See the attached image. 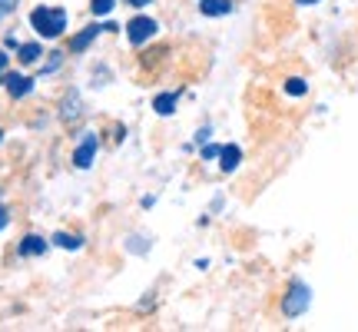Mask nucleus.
<instances>
[{"instance_id":"obj_23","label":"nucleus","mask_w":358,"mask_h":332,"mask_svg":"<svg viewBox=\"0 0 358 332\" xmlns=\"http://www.w3.org/2000/svg\"><path fill=\"white\" fill-rule=\"evenodd\" d=\"M153 0H129V7H150Z\"/></svg>"},{"instance_id":"obj_5","label":"nucleus","mask_w":358,"mask_h":332,"mask_svg":"<svg viewBox=\"0 0 358 332\" xmlns=\"http://www.w3.org/2000/svg\"><path fill=\"white\" fill-rule=\"evenodd\" d=\"M103 30H116V27H113V24H90V27H83V30L77 34V37L70 40V50H73V53L90 50V43H93V40L100 37Z\"/></svg>"},{"instance_id":"obj_4","label":"nucleus","mask_w":358,"mask_h":332,"mask_svg":"<svg viewBox=\"0 0 358 332\" xmlns=\"http://www.w3.org/2000/svg\"><path fill=\"white\" fill-rule=\"evenodd\" d=\"M96 150H100V137H96V133H83L80 146L73 150V166H80V170H90V166H93V156H96Z\"/></svg>"},{"instance_id":"obj_21","label":"nucleus","mask_w":358,"mask_h":332,"mask_svg":"<svg viewBox=\"0 0 358 332\" xmlns=\"http://www.w3.org/2000/svg\"><path fill=\"white\" fill-rule=\"evenodd\" d=\"M7 223H10V213H7V209L0 206V230H7Z\"/></svg>"},{"instance_id":"obj_18","label":"nucleus","mask_w":358,"mask_h":332,"mask_svg":"<svg viewBox=\"0 0 358 332\" xmlns=\"http://www.w3.org/2000/svg\"><path fill=\"white\" fill-rule=\"evenodd\" d=\"M60 64H64V53H50V64H43V74H53Z\"/></svg>"},{"instance_id":"obj_13","label":"nucleus","mask_w":358,"mask_h":332,"mask_svg":"<svg viewBox=\"0 0 358 332\" xmlns=\"http://www.w3.org/2000/svg\"><path fill=\"white\" fill-rule=\"evenodd\" d=\"M53 243L60 246V249H80V246H83V236H77V233H73V236H70V233H57Z\"/></svg>"},{"instance_id":"obj_7","label":"nucleus","mask_w":358,"mask_h":332,"mask_svg":"<svg viewBox=\"0 0 358 332\" xmlns=\"http://www.w3.org/2000/svg\"><path fill=\"white\" fill-rule=\"evenodd\" d=\"M239 163H243V150H239L236 143H226L222 153H219V170H222V173H236Z\"/></svg>"},{"instance_id":"obj_17","label":"nucleus","mask_w":358,"mask_h":332,"mask_svg":"<svg viewBox=\"0 0 358 332\" xmlns=\"http://www.w3.org/2000/svg\"><path fill=\"white\" fill-rule=\"evenodd\" d=\"M219 153H222L219 143H203V160H219Z\"/></svg>"},{"instance_id":"obj_20","label":"nucleus","mask_w":358,"mask_h":332,"mask_svg":"<svg viewBox=\"0 0 358 332\" xmlns=\"http://www.w3.org/2000/svg\"><path fill=\"white\" fill-rule=\"evenodd\" d=\"M17 4H20V0H0V17H3V13H10Z\"/></svg>"},{"instance_id":"obj_14","label":"nucleus","mask_w":358,"mask_h":332,"mask_svg":"<svg viewBox=\"0 0 358 332\" xmlns=\"http://www.w3.org/2000/svg\"><path fill=\"white\" fill-rule=\"evenodd\" d=\"M285 93H289V97H306L308 83L302 77H289V80H285Z\"/></svg>"},{"instance_id":"obj_10","label":"nucleus","mask_w":358,"mask_h":332,"mask_svg":"<svg viewBox=\"0 0 358 332\" xmlns=\"http://www.w3.org/2000/svg\"><path fill=\"white\" fill-rule=\"evenodd\" d=\"M7 90H10L13 100H20V97H27V93L34 90V80H30V77H20V74H13V77H7Z\"/></svg>"},{"instance_id":"obj_2","label":"nucleus","mask_w":358,"mask_h":332,"mask_svg":"<svg viewBox=\"0 0 358 332\" xmlns=\"http://www.w3.org/2000/svg\"><path fill=\"white\" fill-rule=\"evenodd\" d=\"M308 306H312V289H308V282L292 279L289 289H285V296H282V316H285V319H299V316L308 312Z\"/></svg>"},{"instance_id":"obj_22","label":"nucleus","mask_w":358,"mask_h":332,"mask_svg":"<svg viewBox=\"0 0 358 332\" xmlns=\"http://www.w3.org/2000/svg\"><path fill=\"white\" fill-rule=\"evenodd\" d=\"M3 74H7V53L0 50V77H3Z\"/></svg>"},{"instance_id":"obj_24","label":"nucleus","mask_w":358,"mask_h":332,"mask_svg":"<svg viewBox=\"0 0 358 332\" xmlns=\"http://www.w3.org/2000/svg\"><path fill=\"white\" fill-rule=\"evenodd\" d=\"M299 7H312V4H322V0H295Z\"/></svg>"},{"instance_id":"obj_16","label":"nucleus","mask_w":358,"mask_h":332,"mask_svg":"<svg viewBox=\"0 0 358 332\" xmlns=\"http://www.w3.org/2000/svg\"><path fill=\"white\" fill-rule=\"evenodd\" d=\"M113 7H116V0H93V4H90V11L96 13V17H110Z\"/></svg>"},{"instance_id":"obj_11","label":"nucleus","mask_w":358,"mask_h":332,"mask_svg":"<svg viewBox=\"0 0 358 332\" xmlns=\"http://www.w3.org/2000/svg\"><path fill=\"white\" fill-rule=\"evenodd\" d=\"M176 103H179V93L176 90H169V93H159V97L153 100V110L159 116H169L173 110H176Z\"/></svg>"},{"instance_id":"obj_9","label":"nucleus","mask_w":358,"mask_h":332,"mask_svg":"<svg viewBox=\"0 0 358 332\" xmlns=\"http://www.w3.org/2000/svg\"><path fill=\"white\" fill-rule=\"evenodd\" d=\"M47 240H40V236H24V240H20V246H17V253L20 256H43L47 253Z\"/></svg>"},{"instance_id":"obj_12","label":"nucleus","mask_w":358,"mask_h":332,"mask_svg":"<svg viewBox=\"0 0 358 332\" xmlns=\"http://www.w3.org/2000/svg\"><path fill=\"white\" fill-rule=\"evenodd\" d=\"M17 57H20V64H37L43 53H40V43H20V47H17Z\"/></svg>"},{"instance_id":"obj_3","label":"nucleus","mask_w":358,"mask_h":332,"mask_svg":"<svg viewBox=\"0 0 358 332\" xmlns=\"http://www.w3.org/2000/svg\"><path fill=\"white\" fill-rule=\"evenodd\" d=\"M156 30H159V24H156L153 17H133L127 24V37L133 47H143L146 40H153L156 37Z\"/></svg>"},{"instance_id":"obj_6","label":"nucleus","mask_w":358,"mask_h":332,"mask_svg":"<svg viewBox=\"0 0 358 332\" xmlns=\"http://www.w3.org/2000/svg\"><path fill=\"white\" fill-rule=\"evenodd\" d=\"M60 120L64 123H80L83 120V100H80L77 90H66L64 103H60Z\"/></svg>"},{"instance_id":"obj_1","label":"nucleus","mask_w":358,"mask_h":332,"mask_svg":"<svg viewBox=\"0 0 358 332\" xmlns=\"http://www.w3.org/2000/svg\"><path fill=\"white\" fill-rule=\"evenodd\" d=\"M30 27L37 30L40 37H47V40L64 37V30H66V11H60V7H37V11L30 13Z\"/></svg>"},{"instance_id":"obj_19","label":"nucleus","mask_w":358,"mask_h":332,"mask_svg":"<svg viewBox=\"0 0 358 332\" xmlns=\"http://www.w3.org/2000/svg\"><path fill=\"white\" fill-rule=\"evenodd\" d=\"M209 137H213V130H209V127H203V130H199V133H196V143L203 146V143H209Z\"/></svg>"},{"instance_id":"obj_8","label":"nucleus","mask_w":358,"mask_h":332,"mask_svg":"<svg viewBox=\"0 0 358 332\" xmlns=\"http://www.w3.org/2000/svg\"><path fill=\"white\" fill-rule=\"evenodd\" d=\"M236 11L232 0H199V13L203 17H229Z\"/></svg>"},{"instance_id":"obj_15","label":"nucleus","mask_w":358,"mask_h":332,"mask_svg":"<svg viewBox=\"0 0 358 332\" xmlns=\"http://www.w3.org/2000/svg\"><path fill=\"white\" fill-rule=\"evenodd\" d=\"M127 249H129V253H136V256H143L146 249H150V240H146V236H129Z\"/></svg>"}]
</instances>
